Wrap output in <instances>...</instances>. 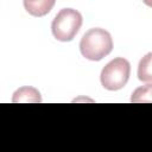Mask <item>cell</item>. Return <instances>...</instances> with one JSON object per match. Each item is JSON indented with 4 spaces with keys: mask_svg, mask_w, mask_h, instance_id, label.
<instances>
[{
    "mask_svg": "<svg viewBox=\"0 0 152 152\" xmlns=\"http://www.w3.org/2000/svg\"><path fill=\"white\" fill-rule=\"evenodd\" d=\"M129 75V62L124 57H116L103 66L100 75V81L104 89L109 91H115L122 89L127 84Z\"/></svg>",
    "mask_w": 152,
    "mask_h": 152,
    "instance_id": "3957f363",
    "label": "cell"
},
{
    "mask_svg": "<svg viewBox=\"0 0 152 152\" xmlns=\"http://www.w3.org/2000/svg\"><path fill=\"white\" fill-rule=\"evenodd\" d=\"M113 50V39L108 31L101 27L88 30L80 42L82 56L89 61H101Z\"/></svg>",
    "mask_w": 152,
    "mask_h": 152,
    "instance_id": "6da1fadb",
    "label": "cell"
},
{
    "mask_svg": "<svg viewBox=\"0 0 152 152\" xmlns=\"http://www.w3.org/2000/svg\"><path fill=\"white\" fill-rule=\"evenodd\" d=\"M55 5L53 0H38V1H32V0H25L24 1V7L26 12L33 17H43L48 14Z\"/></svg>",
    "mask_w": 152,
    "mask_h": 152,
    "instance_id": "5b68a950",
    "label": "cell"
},
{
    "mask_svg": "<svg viewBox=\"0 0 152 152\" xmlns=\"http://www.w3.org/2000/svg\"><path fill=\"white\" fill-rule=\"evenodd\" d=\"M133 103H152V84H145L138 87L131 96Z\"/></svg>",
    "mask_w": 152,
    "mask_h": 152,
    "instance_id": "52a82bcc",
    "label": "cell"
},
{
    "mask_svg": "<svg viewBox=\"0 0 152 152\" xmlns=\"http://www.w3.org/2000/svg\"><path fill=\"white\" fill-rule=\"evenodd\" d=\"M138 78L152 84V52L146 53L138 64Z\"/></svg>",
    "mask_w": 152,
    "mask_h": 152,
    "instance_id": "8992f818",
    "label": "cell"
},
{
    "mask_svg": "<svg viewBox=\"0 0 152 152\" xmlns=\"http://www.w3.org/2000/svg\"><path fill=\"white\" fill-rule=\"evenodd\" d=\"M12 102L18 103V102H24V103H39L42 102V96L38 89L34 87L25 86L19 89H17L13 93Z\"/></svg>",
    "mask_w": 152,
    "mask_h": 152,
    "instance_id": "277c9868",
    "label": "cell"
},
{
    "mask_svg": "<svg viewBox=\"0 0 152 152\" xmlns=\"http://www.w3.org/2000/svg\"><path fill=\"white\" fill-rule=\"evenodd\" d=\"M82 14L74 8H62L51 23V32L59 42H71L82 26Z\"/></svg>",
    "mask_w": 152,
    "mask_h": 152,
    "instance_id": "7a4b0ae2",
    "label": "cell"
}]
</instances>
